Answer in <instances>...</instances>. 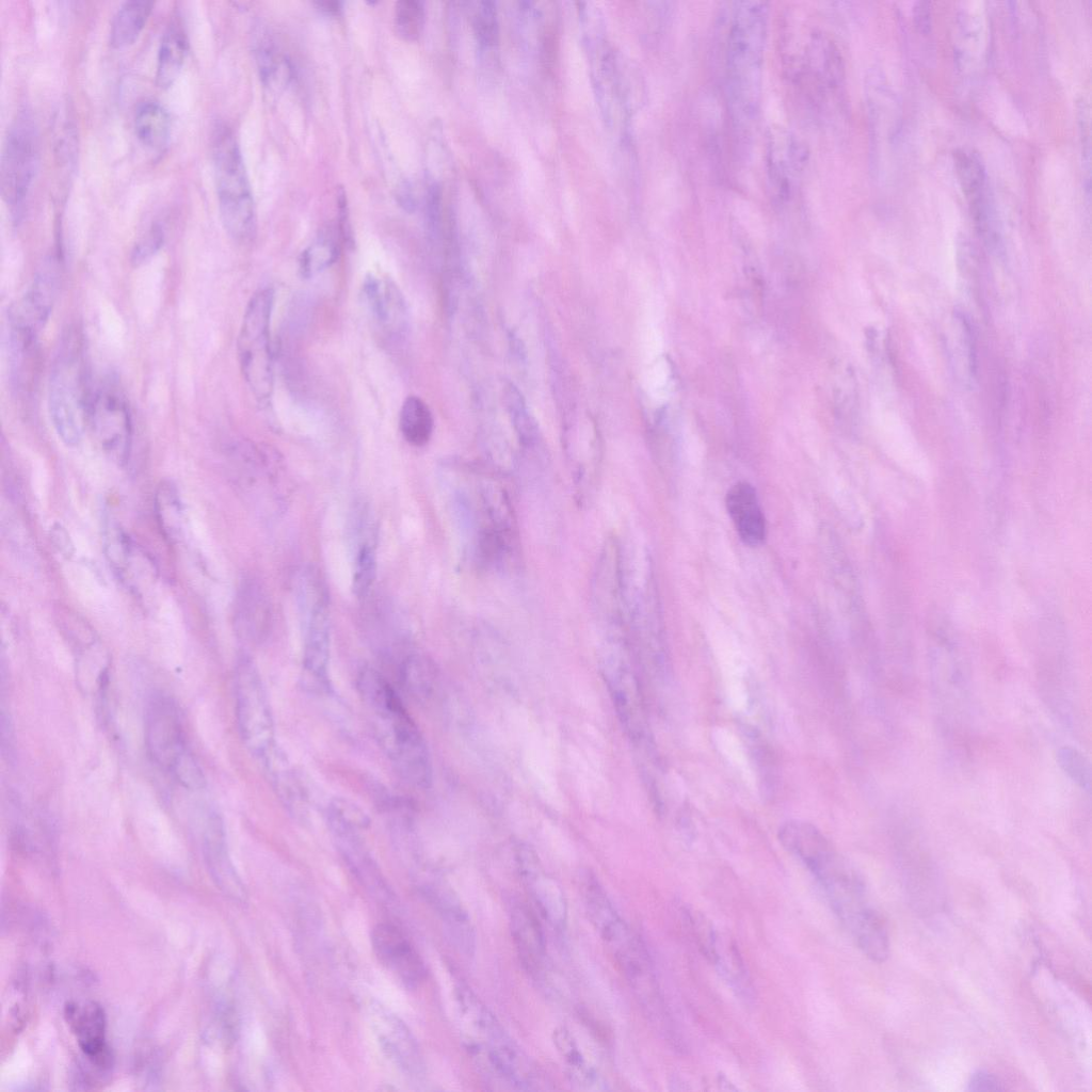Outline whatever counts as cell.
Segmentation results:
<instances>
[{"instance_id": "obj_1", "label": "cell", "mask_w": 1092, "mask_h": 1092, "mask_svg": "<svg viewBox=\"0 0 1092 1092\" xmlns=\"http://www.w3.org/2000/svg\"><path fill=\"white\" fill-rule=\"evenodd\" d=\"M498 473L466 466L452 487V514L465 557L482 571L508 572L519 563L520 535Z\"/></svg>"}, {"instance_id": "obj_2", "label": "cell", "mask_w": 1092, "mask_h": 1092, "mask_svg": "<svg viewBox=\"0 0 1092 1092\" xmlns=\"http://www.w3.org/2000/svg\"><path fill=\"white\" fill-rule=\"evenodd\" d=\"M768 25V3H736L726 47V96L733 126L743 134L759 114Z\"/></svg>"}, {"instance_id": "obj_3", "label": "cell", "mask_w": 1092, "mask_h": 1092, "mask_svg": "<svg viewBox=\"0 0 1092 1092\" xmlns=\"http://www.w3.org/2000/svg\"><path fill=\"white\" fill-rule=\"evenodd\" d=\"M356 686L396 772L408 785L428 788L432 782L429 748L395 688L372 668L359 671Z\"/></svg>"}, {"instance_id": "obj_4", "label": "cell", "mask_w": 1092, "mask_h": 1092, "mask_svg": "<svg viewBox=\"0 0 1092 1092\" xmlns=\"http://www.w3.org/2000/svg\"><path fill=\"white\" fill-rule=\"evenodd\" d=\"M455 1000L467 1048L487 1071L515 1089H537L540 1077L534 1065L477 995L460 984Z\"/></svg>"}, {"instance_id": "obj_5", "label": "cell", "mask_w": 1092, "mask_h": 1092, "mask_svg": "<svg viewBox=\"0 0 1092 1092\" xmlns=\"http://www.w3.org/2000/svg\"><path fill=\"white\" fill-rule=\"evenodd\" d=\"M91 386L83 336L69 327L61 337L48 380L50 420L66 446H77L87 425Z\"/></svg>"}, {"instance_id": "obj_6", "label": "cell", "mask_w": 1092, "mask_h": 1092, "mask_svg": "<svg viewBox=\"0 0 1092 1092\" xmlns=\"http://www.w3.org/2000/svg\"><path fill=\"white\" fill-rule=\"evenodd\" d=\"M211 148L223 226L235 241H250L256 231L255 204L239 144L228 126H215Z\"/></svg>"}, {"instance_id": "obj_7", "label": "cell", "mask_w": 1092, "mask_h": 1092, "mask_svg": "<svg viewBox=\"0 0 1092 1092\" xmlns=\"http://www.w3.org/2000/svg\"><path fill=\"white\" fill-rule=\"evenodd\" d=\"M145 745L150 759L181 786L198 790L205 775L189 748L179 707L163 693L154 694L145 711Z\"/></svg>"}, {"instance_id": "obj_8", "label": "cell", "mask_w": 1092, "mask_h": 1092, "mask_svg": "<svg viewBox=\"0 0 1092 1092\" xmlns=\"http://www.w3.org/2000/svg\"><path fill=\"white\" fill-rule=\"evenodd\" d=\"M274 291L262 288L250 299L241 322L237 353L243 379L255 399L267 402L273 391V355L270 324Z\"/></svg>"}, {"instance_id": "obj_9", "label": "cell", "mask_w": 1092, "mask_h": 1092, "mask_svg": "<svg viewBox=\"0 0 1092 1092\" xmlns=\"http://www.w3.org/2000/svg\"><path fill=\"white\" fill-rule=\"evenodd\" d=\"M60 269L57 258L45 260L25 293L12 305L7 325L13 362H33L37 338L57 299Z\"/></svg>"}, {"instance_id": "obj_10", "label": "cell", "mask_w": 1092, "mask_h": 1092, "mask_svg": "<svg viewBox=\"0 0 1092 1092\" xmlns=\"http://www.w3.org/2000/svg\"><path fill=\"white\" fill-rule=\"evenodd\" d=\"M235 713L241 740L263 764L278 749L271 705L259 671L247 656L239 658L234 675Z\"/></svg>"}, {"instance_id": "obj_11", "label": "cell", "mask_w": 1092, "mask_h": 1092, "mask_svg": "<svg viewBox=\"0 0 1092 1092\" xmlns=\"http://www.w3.org/2000/svg\"><path fill=\"white\" fill-rule=\"evenodd\" d=\"M789 48V73L814 105L828 103L839 93L844 67L838 49L822 31L806 29Z\"/></svg>"}, {"instance_id": "obj_12", "label": "cell", "mask_w": 1092, "mask_h": 1092, "mask_svg": "<svg viewBox=\"0 0 1092 1092\" xmlns=\"http://www.w3.org/2000/svg\"><path fill=\"white\" fill-rule=\"evenodd\" d=\"M41 141L32 114L20 111L13 119L4 140L0 163V187L3 202L19 218L38 170Z\"/></svg>"}, {"instance_id": "obj_13", "label": "cell", "mask_w": 1092, "mask_h": 1092, "mask_svg": "<svg viewBox=\"0 0 1092 1092\" xmlns=\"http://www.w3.org/2000/svg\"><path fill=\"white\" fill-rule=\"evenodd\" d=\"M327 823L344 863L360 884L380 901L392 902V892L368 851L360 832L369 820L353 803L337 799L327 807Z\"/></svg>"}, {"instance_id": "obj_14", "label": "cell", "mask_w": 1092, "mask_h": 1092, "mask_svg": "<svg viewBox=\"0 0 1092 1092\" xmlns=\"http://www.w3.org/2000/svg\"><path fill=\"white\" fill-rule=\"evenodd\" d=\"M87 427L103 452L119 464L130 454L132 418L119 383L107 375L91 386Z\"/></svg>"}, {"instance_id": "obj_15", "label": "cell", "mask_w": 1092, "mask_h": 1092, "mask_svg": "<svg viewBox=\"0 0 1092 1092\" xmlns=\"http://www.w3.org/2000/svg\"><path fill=\"white\" fill-rule=\"evenodd\" d=\"M581 895L589 920L627 975L649 957L639 936L620 916L598 880L587 874L581 880Z\"/></svg>"}, {"instance_id": "obj_16", "label": "cell", "mask_w": 1092, "mask_h": 1092, "mask_svg": "<svg viewBox=\"0 0 1092 1092\" xmlns=\"http://www.w3.org/2000/svg\"><path fill=\"white\" fill-rule=\"evenodd\" d=\"M304 617L303 677L308 687L325 691L330 686V619L327 596L321 581L309 573L300 583Z\"/></svg>"}, {"instance_id": "obj_17", "label": "cell", "mask_w": 1092, "mask_h": 1092, "mask_svg": "<svg viewBox=\"0 0 1092 1092\" xmlns=\"http://www.w3.org/2000/svg\"><path fill=\"white\" fill-rule=\"evenodd\" d=\"M368 1016L385 1055L408 1077L423 1076L424 1065L418 1044L408 1027L378 1001L369 1006Z\"/></svg>"}, {"instance_id": "obj_18", "label": "cell", "mask_w": 1092, "mask_h": 1092, "mask_svg": "<svg viewBox=\"0 0 1092 1092\" xmlns=\"http://www.w3.org/2000/svg\"><path fill=\"white\" fill-rule=\"evenodd\" d=\"M205 863L221 892L234 902H246V890L229 856L224 822L221 815L210 809L203 829Z\"/></svg>"}, {"instance_id": "obj_19", "label": "cell", "mask_w": 1092, "mask_h": 1092, "mask_svg": "<svg viewBox=\"0 0 1092 1092\" xmlns=\"http://www.w3.org/2000/svg\"><path fill=\"white\" fill-rule=\"evenodd\" d=\"M65 1017L91 1064L101 1072L110 1071L113 1055L107 1044L103 1008L95 1001L69 1002L65 1007Z\"/></svg>"}, {"instance_id": "obj_20", "label": "cell", "mask_w": 1092, "mask_h": 1092, "mask_svg": "<svg viewBox=\"0 0 1092 1092\" xmlns=\"http://www.w3.org/2000/svg\"><path fill=\"white\" fill-rule=\"evenodd\" d=\"M371 944L380 962L406 986H417L425 977L419 953L396 926L380 922L372 929Z\"/></svg>"}, {"instance_id": "obj_21", "label": "cell", "mask_w": 1092, "mask_h": 1092, "mask_svg": "<svg viewBox=\"0 0 1092 1092\" xmlns=\"http://www.w3.org/2000/svg\"><path fill=\"white\" fill-rule=\"evenodd\" d=\"M102 543L106 558L116 576L127 585L139 589L142 577H149L152 566L133 540L110 514L105 516Z\"/></svg>"}, {"instance_id": "obj_22", "label": "cell", "mask_w": 1092, "mask_h": 1092, "mask_svg": "<svg viewBox=\"0 0 1092 1092\" xmlns=\"http://www.w3.org/2000/svg\"><path fill=\"white\" fill-rule=\"evenodd\" d=\"M363 292L372 317L386 338L391 341L402 340L407 332L408 315L405 300L396 283L388 277L379 279L370 275L364 282Z\"/></svg>"}, {"instance_id": "obj_23", "label": "cell", "mask_w": 1092, "mask_h": 1092, "mask_svg": "<svg viewBox=\"0 0 1092 1092\" xmlns=\"http://www.w3.org/2000/svg\"><path fill=\"white\" fill-rule=\"evenodd\" d=\"M930 655L932 678L940 700L945 705L959 707L964 703L968 687L966 669L956 643L948 633L940 632Z\"/></svg>"}, {"instance_id": "obj_24", "label": "cell", "mask_w": 1092, "mask_h": 1092, "mask_svg": "<svg viewBox=\"0 0 1092 1092\" xmlns=\"http://www.w3.org/2000/svg\"><path fill=\"white\" fill-rule=\"evenodd\" d=\"M725 504L740 540L748 546H759L766 537V519L756 489L746 481L732 485Z\"/></svg>"}, {"instance_id": "obj_25", "label": "cell", "mask_w": 1092, "mask_h": 1092, "mask_svg": "<svg viewBox=\"0 0 1092 1092\" xmlns=\"http://www.w3.org/2000/svg\"><path fill=\"white\" fill-rule=\"evenodd\" d=\"M769 178L778 199L787 198L805 162L801 143L785 132L772 133L768 150Z\"/></svg>"}, {"instance_id": "obj_26", "label": "cell", "mask_w": 1092, "mask_h": 1092, "mask_svg": "<svg viewBox=\"0 0 1092 1092\" xmlns=\"http://www.w3.org/2000/svg\"><path fill=\"white\" fill-rule=\"evenodd\" d=\"M272 611L264 589L255 580L241 583L235 605V626L245 641L258 642L268 633Z\"/></svg>"}, {"instance_id": "obj_27", "label": "cell", "mask_w": 1092, "mask_h": 1092, "mask_svg": "<svg viewBox=\"0 0 1092 1092\" xmlns=\"http://www.w3.org/2000/svg\"><path fill=\"white\" fill-rule=\"evenodd\" d=\"M511 934L523 967L539 976L545 964L546 947L541 924L528 906L518 903L511 911Z\"/></svg>"}, {"instance_id": "obj_28", "label": "cell", "mask_w": 1092, "mask_h": 1092, "mask_svg": "<svg viewBox=\"0 0 1092 1092\" xmlns=\"http://www.w3.org/2000/svg\"><path fill=\"white\" fill-rule=\"evenodd\" d=\"M520 872L540 914L553 928L562 929L567 919V903L560 885L541 871L532 860L521 864Z\"/></svg>"}, {"instance_id": "obj_29", "label": "cell", "mask_w": 1092, "mask_h": 1092, "mask_svg": "<svg viewBox=\"0 0 1092 1092\" xmlns=\"http://www.w3.org/2000/svg\"><path fill=\"white\" fill-rule=\"evenodd\" d=\"M446 922L456 946L466 954L473 952L476 934L469 915L459 897L441 886H427L423 892Z\"/></svg>"}, {"instance_id": "obj_30", "label": "cell", "mask_w": 1092, "mask_h": 1092, "mask_svg": "<svg viewBox=\"0 0 1092 1092\" xmlns=\"http://www.w3.org/2000/svg\"><path fill=\"white\" fill-rule=\"evenodd\" d=\"M553 1044L563 1060L569 1081L587 1091L606 1090V1081L583 1055L577 1040L565 1027H558L552 1033Z\"/></svg>"}, {"instance_id": "obj_31", "label": "cell", "mask_w": 1092, "mask_h": 1092, "mask_svg": "<svg viewBox=\"0 0 1092 1092\" xmlns=\"http://www.w3.org/2000/svg\"><path fill=\"white\" fill-rule=\"evenodd\" d=\"M958 180L968 200L974 220L993 211L989 196L986 174L980 159L971 151L958 150L954 155Z\"/></svg>"}, {"instance_id": "obj_32", "label": "cell", "mask_w": 1092, "mask_h": 1092, "mask_svg": "<svg viewBox=\"0 0 1092 1092\" xmlns=\"http://www.w3.org/2000/svg\"><path fill=\"white\" fill-rule=\"evenodd\" d=\"M188 53V38L178 18H172L165 28L158 49L156 83L170 87L179 76Z\"/></svg>"}, {"instance_id": "obj_33", "label": "cell", "mask_w": 1092, "mask_h": 1092, "mask_svg": "<svg viewBox=\"0 0 1092 1092\" xmlns=\"http://www.w3.org/2000/svg\"><path fill=\"white\" fill-rule=\"evenodd\" d=\"M134 132L146 149L162 152L171 136V117L163 105L155 99L139 103L134 114Z\"/></svg>"}, {"instance_id": "obj_34", "label": "cell", "mask_w": 1092, "mask_h": 1092, "mask_svg": "<svg viewBox=\"0 0 1092 1092\" xmlns=\"http://www.w3.org/2000/svg\"><path fill=\"white\" fill-rule=\"evenodd\" d=\"M154 2L130 0L124 2L114 14L110 27V45L114 49L131 46L140 36L151 14Z\"/></svg>"}, {"instance_id": "obj_35", "label": "cell", "mask_w": 1092, "mask_h": 1092, "mask_svg": "<svg viewBox=\"0 0 1092 1092\" xmlns=\"http://www.w3.org/2000/svg\"><path fill=\"white\" fill-rule=\"evenodd\" d=\"M262 766L284 804L294 812L302 810L305 806L304 790L284 752L277 749Z\"/></svg>"}, {"instance_id": "obj_36", "label": "cell", "mask_w": 1092, "mask_h": 1092, "mask_svg": "<svg viewBox=\"0 0 1092 1092\" xmlns=\"http://www.w3.org/2000/svg\"><path fill=\"white\" fill-rule=\"evenodd\" d=\"M399 428L408 444L416 447L428 444L433 433L434 419L427 403L417 396H408L400 410Z\"/></svg>"}, {"instance_id": "obj_37", "label": "cell", "mask_w": 1092, "mask_h": 1092, "mask_svg": "<svg viewBox=\"0 0 1092 1092\" xmlns=\"http://www.w3.org/2000/svg\"><path fill=\"white\" fill-rule=\"evenodd\" d=\"M155 513L164 537L174 543L180 539L183 525L182 502L175 484L163 481L155 494Z\"/></svg>"}, {"instance_id": "obj_38", "label": "cell", "mask_w": 1092, "mask_h": 1092, "mask_svg": "<svg viewBox=\"0 0 1092 1092\" xmlns=\"http://www.w3.org/2000/svg\"><path fill=\"white\" fill-rule=\"evenodd\" d=\"M857 946L873 962H883L889 954V938L886 925L872 908L852 930Z\"/></svg>"}, {"instance_id": "obj_39", "label": "cell", "mask_w": 1092, "mask_h": 1092, "mask_svg": "<svg viewBox=\"0 0 1092 1092\" xmlns=\"http://www.w3.org/2000/svg\"><path fill=\"white\" fill-rule=\"evenodd\" d=\"M339 245L332 229L322 231L301 254L299 268L305 278L328 269L338 258Z\"/></svg>"}, {"instance_id": "obj_40", "label": "cell", "mask_w": 1092, "mask_h": 1092, "mask_svg": "<svg viewBox=\"0 0 1092 1092\" xmlns=\"http://www.w3.org/2000/svg\"><path fill=\"white\" fill-rule=\"evenodd\" d=\"M504 396L519 444L527 449L533 448L539 443V430L535 420L528 413L525 402L515 387L509 385Z\"/></svg>"}, {"instance_id": "obj_41", "label": "cell", "mask_w": 1092, "mask_h": 1092, "mask_svg": "<svg viewBox=\"0 0 1092 1092\" xmlns=\"http://www.w3.org/2000/svg\"><path fill=\"white\" fill-rule=\"evenodd\" d=\"M257 63L260 78L268 86H283L291 78L289 61L273 46L262 45L258 48Z\"/></svg>"}, {"instance_id": "obj_42", "label": "cell", "mask_w": 1092, "mask_h": 1092, "mask_svg": "<svg viewBox=\"0 0 1092 1092\" xmlns=\"http://www.w3.org/2000/svg\"><path fill=\"white\" fill-rule=\"evenodd\" d=\"M424 23V7L420 1H398L394 11V25L397 34L404 41H416Z\"/></svg>"}, {"instance_id": "obj_43", "label": "cell", "mask_w": 1092, "mask_h": 1092, "mask_svg": "<svg viewBox=\"0 0 1092 1092\" xmlns=\"http://www.w3.org/2000/svg\"><path fill=\"white\" fill-rule=\"evenodd\" d=\"M376 575V557L373 545L364 541L360 543L355 560L352 578V589L356 597L363 598L368 595L373 585Z\"/></svg>"}, {"instance_id": "obj_44", "label": "cell", "mask_w": 1092, "mask_h": 1092, "mask_svg": "<svg viewBox=\"0 0 1092 1092\" xmlns=\"http://www.w3.org/2000/svg\"><path fill=\"white\" fill-rule=\"evenodd\" d=\"M401 680L404 689L415 696L429 693L433 681V669L429 661L420 656H410L401 664Z\"/></svg>"}, {"instance_id": "obj_45", "label": "cell", "mask_w": 1092, "mask_h": 1092, "mask_svg": "<svg viewBox=\"0 0 1092 1092\" xmlns=\"http://www.w3.org/2000/svg\"><path fill=\"white\" fill-rule=\"evenodd\" d=\"M1057 761L1062 771L1082 790H1091V766L1089 759L1077 749L1065 745L1057 751Z\"/></svg>"}, {"instance_id": "obj_46", "label": "cell", "mask_w": 1092, "mask_h": 1092, "mask_svg": "<svg viewBox=\"0 0 1092 1092\" xmlns=\"http://www.w3.org/2000/svg\"><path fill=\"white\" fill-rule=\"evenodd\" d=\"M164 231L160 224H152L138 240L131 251V262L138 267L151 259L162 247Z\"/></svg>"}, {"instance_id": "obj_47", "label": "cell", "mask_w": 1092, "mask_h": 1092, "mask_svg": "<svg viewBox=\"0 0 1092 1092\" xmlns=\"http://www.w3.org/2000/svg\"><path fill=\"white\" fill-rule=\"evenodd\" d=\"M475 17V28L479 39L486 46L494 44L497 35V22L493 4L482 2Z\"/></svg>"}, {"instance_id": "obj_48", "label": "cell", "mask_w": 1092, "mask_h": 1092, "mask_svg": "<svg viewBox=\"0 0 1092 1092\" xmlns=\"http://www.w3.org/2000/svg\"><path fill=\"white\" fill-rule=\"evenodd\" d=\"M1002 1087L999 1080L991 1073L984 1070H978L971 1074L968 1081L969 1091H997L1001 1090Z\"/></svg>"}, {"instance_id": "obj_49", "label": "cell", "mask_w": 1092, "mask_h": 1092, "mask_svg": "<svg viewBox=\"0 0 1092 1092\" xmlns=\"http://www.w3.org/2000/svg\"><path fill=\"white\" fill-rule=\"evenodd\" d=\"M916 25L922 33L930 30L931 11L928 2H919L915 7Z\"/></svg>"}, {"instance_id": "obj_50", "label": "cell", "mask_w": 1092, "mask_h": 1092, "mask_svg": "<svg viewBox=\"0 0 1092 1092\" xmlns=\"http://www.w3.org/2000/svg\"><path fill=\"white\" fill-rule=\"evenodd\" d=\"M317 5L320 7L321 11L330 15H338L339 12L341 11V3L336 1L318 2Z\"/></svg>"}]
</instances>
